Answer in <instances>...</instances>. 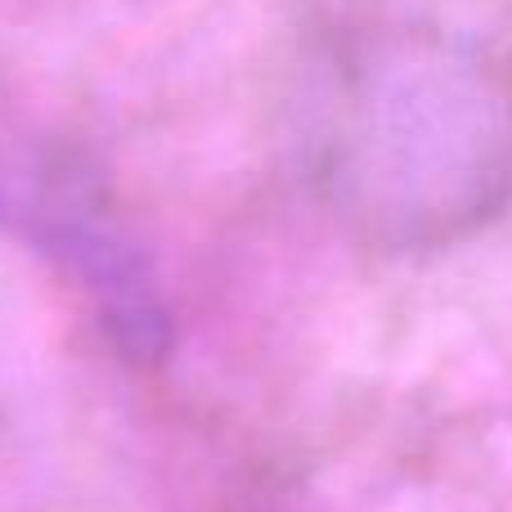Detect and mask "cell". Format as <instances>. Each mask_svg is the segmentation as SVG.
<instances>
[{
	"label": "cell",
	"instance_id": "6da1fadb",
	"mask_svg": "<svg viewBox=\"0 0 512 512\" xmlns=\"http://www.w3.org/2000/svg\"><path fill=\"white\" fill-rule=\"evenodd\" d=\"M328 185L382 248L468 239L512 203V50L454 27L387 32L346 81Z\"/></svg>",
	"mask_w": 512,
	"mask_h": 512
}]
</instances>
